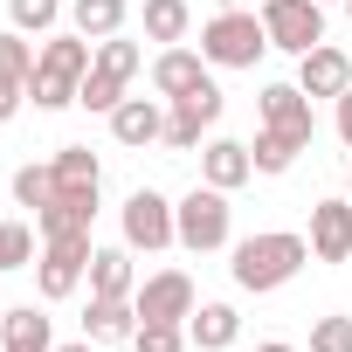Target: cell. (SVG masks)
<instances>
[{
	"label": "cell",
	"mask_w": 352,
	"mask_h": 352,
	"mask_svg": "<svg viewBox=\"0 0 352 352\" xmlns=\"http://www.w3.org/2000/svg\"><path fill=\"white\" fill-rule=\"evenodd\" d=\"M304 263H311V235L270 228V235H249V242H235V263H228V276H235V290H249V297H270V290H283V283H290Z\"/></svg>",
	"instance_id": "6da1fadb"
},
{
	"label": "cell",
	"mask_w": 352,
	"mask_h": 352,
	"mask_svg": "<svg viewBox=\"0 0 352 352\" xmlns=\"http://www.w3.org/2000/svg\"><path fill=\"white\" fill-rule=\"evenodd\" d=\"M90 63H97V42H90V35H49L42 56H35V76H28L35 111H63V104H76Z\"/></svg>",
	"instance_id": "7a4b0ae2"
},
{
	"label": "cell",
	"mask_w": 352,
	"mask_h": 352,
	"mask_svg": "<svg viewBox=\"0 0 352 352\" xmlns=\"http://www.w3.org/2000/svg\"><path fill=\"white\" fill-rule=\"evenodd\" d=\"M263 49H270V28H263V14H249V8H221V14L201 28L208 69H256Z\"/></svg>",
	"instance_id": "3957f363"
},
{
	"label": "cell",
	"mask_w": 352,
	"mask_h": 352,
	"mask_svg": "<svg viewBox=\"0 0 352 352\" xmlns=\"http://www.w3.org/2000/svg\"><path fill=\"white\" fill-rule=\"evenodd\" d=\"M145 69V49L138 42H124V35H111V42H97V63H90V76H83V90H76V104L83 111H118L124 104V90H131V76Z\"/></svg>",
	"instance_id": "277c9868"
},
{
	"label": "cell",
	"mask_w": 352,
	"mask_h": 352,
	"mask_svg": "<svg viewBox=\"0 0 352 352\" xmlns=\"http://www.w3.org/2000/svg\"><path fill=\"white\" fill-rule=\"evenodd\" d=\"M173 228H180V249H194V256H214V249H228V228H235V208H228V194L221 187H194L180 208H173Z\"/></svg>",
	"instance_id": "5b68a950"
},
{
	"label": "cell",
	"mask_w": 352,
	"mask_h": 352,
	"mask_svg": "<svg viewBox=\"0 0 352 352\" xmlns=\"http://www.w3.org/2000/svg\"><path fill=\"white\" fill-rule=\"evenodd\" d=\"M90 256H97L90 235H56V242H42V263H35V290H42V304L76 297V283L90 276Z\"/></svg>",
	"instance_id": "8992f818"
},
{
	"label": "cell",
	"mask_w": 352,
	"mask_h": 352,
	"mask_svg": "<svg viewBox=\"0 0 352 352\" xmlns=\"http://www.w3.org/2000/svg\"><path fill=\"white\" fill-rule=\"evenodd\" d=\"M118 228H124V249H145V256H159V249L180 242V228H173V201L152 194V187H138V194L118 208Z\"/></svg>",
	"instance_id": "52a82bcc"
},
{
	"label": "cell",
	"mask_w": 352,
	"mask_h": 352,
	"mask_svg": "<svg viewBox=\"0 0 352 352\" xmlns=\"http://www.w3.org/2000/svg\"><path fill=\"white\" fill-rule=\"evenodd\" d=\"M263 28H270V49L304 56L324 42V0H263Z\"/></svg>",
	"instance_id": "ba28073f"
},
{
	"label": "cell",
	"mask_w": 352,
	"mask_h": 352,
	"mask_svg": "<svg viewBox=\"0 0 352 352\" xmlns=\"http://www.w3.org/2000/svg\"><path fill=\"white\" fill-rule=\"evenodd\" d=\"M214 124H221V83L208 76V83H194L187 97H173V104H166V138H159V145L194 152L201 131H214Z\"/></svg>",
	"instance_id": "9c48e42d"
},
{
	"label": "cell",
	"mask_w": 352,
	"mask_h": 352,
	"mask_svg": "<svg viewBox=\"0 0 352 352\" xmlns=\"http://www.w3.org/2000/svg\"><path fill=\"white\" fill-rule=\"evenodd\" d=\"M256 118H263V131H283V138H290V145H304V152H311V138H318L311 97H304L297 83H270V90L256 97Z\"/></svg>",
	"instance_id": "30bf717a"
},
{
	"label": "cell",
	"mask_w": 352,
	"mask_h": 352,
	"mask_svg": "<svg viewBox=\"0 0 352 352\" xmlns=\"http://www.w3.org/2000/svg\"><path fill=\"white\" fill-rule=\"evenodd\" d=\"M131 304H138V318H166V324H187L194 318V276L187 270H159V276H145L138 290H131Z\"/></svg>",
	"instance_id": "8fae6325"
},
{
	"label": "cell",
	"mask_w": 352,
	"mask_h": 352,
	"mask_svg": "<svg viewBox=\"0 0 352 352\" xmlns=\"http://www.w3.org/2000/svg\"><path fill=\"white\" fill-rule=\"evenodd\" d=\"M297 90H304L311 104H318V97H331V104H338V97L352 90V56H345V49H331V42L304 49V56H297Z\"/></svg>",
	"instance_id": "7c38bea8"
},
{
	"label": "cell",
	"mask_w": 352,
	"mask_h": 352,
	"mask_svg": "<svg viewBox=\"0 0 352 352\" xmlns=\"http://www.w3.org/2000/svg\"><path fill=\"white\" fill-rule=\"evenodd\" d=\"M111 138L131 145V152L159 145V138H166V97H124V104L111 111Z\"/></svg>",
	"instance_id": "4fadbf2b"
},
{
	"label": "cell",
	"mask_w": 352,
	"mask_h": 352,
	"mask_svg": "<svg viewBox=\"0 0 352 352\" xmlns=\"http://www.w3.org/2000/svg\"><path fill=\"white\" fill-rule=\"evenodd\" d=\"M201 180H208V187H221V194L249 187V180H256L249 145H242V138H208V145H201Z\"/></svg>",
	"instance_id": "5bb4252c"
},
{
	"label": "cell",
	"mask_w": 352,
	"mask_h": 352,
	"mask_svg": "<svg viewBox=\"0 0 352 352\" xmlns=\"http://www.w3.org/2000/svg\"><path fill=\"white\" fill-rule=\"evenodd\" d=\"M311 256L318 263H345L352 256V201H318L311 208Z\"/></svg>",
	"instance_id": "9a60e30c"
},
{
	"label": "cell",
	"mask_w": 352,
	"mask_h": 352,
	"mask_svg": "<svg viewBox=\"0 0 352 352\" xmlns=\"http://www.w3.org/2000/svg\"><path fill=\"white\" fill-rule=\"evenodd\" d=\"M131 331H138V304L131 297H90V311H83V338L90 345H131Z\"/></svg>",
	"instance_id": "2e32d148"
},
{
	"label": "cell",
	"mask_w": 352,
	"mask_h": 352,
	"mask_svg": "<svg viewBox=\"0 0 352 352\" xmlns=\"http://www.w3.org/2000/svg\"><path fill=\"white\" fill-rule=\"evenodd\" d=\"M90 221H97V194H56L49 208H35V228H42V242H56V235H90Z\"/></svg>",
	"instance_id": "e0dca14e"
},
{
	"label": "cell",
	"mask_w": 352,
	"mask_h": 352,
	"mask_svg": "<svg viewBox=\"0 0 352 352\" xmlns=\"http://www.w3.org/2000/svg\"><path fill=\"white\" fill-rule=\"evenodd\" d=\"M194 83H208V56H194V49H159V63H152V90L173 104V97H187Z\"/></svg>",
	"instance_id": "ac0fdd59"
},
{
	"label": "cell",
	"mask_w": 352,
	"mask_h": 352,
	"mask_svg": "<svg viewBox=\"0 0 352 352\" xmlns=\"http://www.w3.org/2000/svg\"><path fill=\"white\" fill-rule=\"evenodd\" d=\"M0 352H56V331H49V318H42L35 304H21V311H0Z\"/></svg>",
	"instance_id": "d6986e66"
},
{
	"label": "cell",
	"mask_w": 352,
	"mask_h": 352,
	"mask_svg": "<svg viewBox=\"0 0 352 352\" xmlns=\"http://www.w3.org/2000/svg\"><path fill=\"white\" fill-rule=\"evenodd\" d=\"M187 338H194L201 352H228V345L242 338V318H235V304H194V318H187Z\"/></svg>",
	"instance_id": "ffe728a7"
},
{
	"label": "cell",
	"mask_w": 352,
	"mask_h": 352,
	"mask_svg": "<svg viewBox=\"0 0 352 352\" xmlns=\"http://www.w3.org/2000/svg\"><path fill=\"white\" fill-rule=\"evenodd\" d=\"M69 21H76V35L111 42V35H124V21H131V0H69Z\"/></svg>",
	"instance_id": "44dd1931"
},
{
	"label": "cell",
	"mask_w": 352,
	"mask_h": 352,
	"mask_svg": "<svg viewBox=\"0 0 352 352\" xmlns=\"http://www.w3.org/2000/svg\"><path fill=\"white\" fill-rule=\"evenodd\" d=\"M131 290H138L131 249H97L90 256V297H131Z\"/></svg>",
	"instance_id": "7402d4cb"
},
{
	"label": "cell",
	"mask_w": 352,
	"mask_h": 352,
	"mask_svg": "<svg viewBox=\"0 0 352 352\" xmlns=\"http://www.w3.org/2000/svg\"><path fill=\"white\" fill-rule=\"evenodd\" d=\"M187 28H194V8L187 0H145V42H187Z\"/></svg>",
	"instance_id": "603a6c76"
},
{
	"label": "cell",
	"mask_w": 352,
	"mask_h": 352,
	"mask_svg": "<svg viewBox=\"0 0 352 352\" xmlns=\"http://www.w3.org/2000/svg\"><path fill=\"white\" fill-rule=\"evenodd\" d=\"M56 180H63L69 194H97L104 166H97V152H90V145H63V152H56Z\"/></svg>",
	"instance_id": "cb8c5ba5"
},
{
	"label": "cell",
	"mask_w": 352,
	"mask_h": 352,
	"mask_svg": "<svg viewBox=\"0 0 352 352\" xmlns=\"http://www.w3.org/2000/svg\"><path fill=\"white\" fill-rule=\"evenodd\" d=\"M56 194H63V180H56V159H49V166H35V159H28V166L14 173V201H21V208H49Z\"/></svg>",
	"instance_id": "d4e9b609"
},
{
	"label": "cell",
	"mask_w": 352,
	"mask_h": 352,
	"mask_svg": "<svg viewBox=\"0 0 352 352\" xmlns=\"http://www.w3.org/2000/svg\"><path fill=\"white\" fill-rule=\"evenodd\" d=\"M194 338H187V324H166V318H138V331H131V352H187Z\"/></svg>",
	"instance_id": "484cf974"
},
{
	"label": "cell",
	"mask_w": 352,
	"mask_h": 352,
	"mask_svg": "<svg viewBox=\"0 0 352 352\" xmlns=\"http://www.w3.org/2000/svg\"><path fill=\"white\" fill-rule=\"evenodd\" d=\"M8 21H14L21 35H56L63 0H8Z\"/></svg>",
	"instance_id": "4316f807"
},
{
	"label": "cell",
	"mask_w": 352,
	"mask_h": 352,
	"mask_svg": "<svg viewBox=\"0 0 352 352\" xmlns=\"http://www.w3.org/2000/svg\"><path fill=\"white\" fill-rule=\"evenodd\" d=\"M35 56H42V49H35L21 28L0 35V76H8V83H28V76H35Z\"/></svg>",
	"instance_id": "83f0119b"
},
{
	"label": "cell",
	"mask_w": 352,
	"mask_h": 352,
	"mask_svg": "<svg viewBox=\"0 0 352 352\" xmlns=\"http://www.w3.org/2000/svg\"><path fill=\"white\" fill-rule=\"evenodd\" d=\"M297 152H304V145H290L283 131H256V145H249L256 173H290V166H297Z\"/></svg>",
	"instance_id": "f1b7e54d"
},
{
	"label": "cell",
	"mask_w": 352,
	"mask_h": 352,
	"mask_svg": "<svg viewBox=\"0 0 352 352\" xmlns=\"http://www.w3.org/2000/svg\"><path fill=\"white\" fill-rule=\"evenodd\" d=\"M35 235L42 228H28V221H0V270H28L35 263Z\"/></svg>",
	"instance_id": "f546056e"
},
{
	"label": "cell",
	"mask_w": 352,
	"mask_h": 352,
	"mask_svg": "<svg viewBox=\"0 0 352 352\" xmlns=\"http://www.w3.org/2000/svg\"><path fill=\"white\" fill-rule=\"evenodd\" d=\"M311 352H352V318H338V311L318 318L311 324Z\"/></svg>",
	"instance_id": "4dcf8cb0"
},
{
	"label": "cell",
	"mask_w": 352,
	"mask_h": 352,
	"mask_svg": "<svg viewBox=\"0 0 352 352\" xmlns=\"http://www.w3.org/2000/svg\"><path fill=\"white\" fill-rule=\"evenodd\" d=\"M21 97H28V83H8V76H0V124L21 111Z\"/></svg>",
	"instance_id": "1f68e13d"
},
{
	"label": "cell",
	"mask_w": 352,
	"mask_h": 352,
	"mask_svg": "<svg viewBox=\"0 0 352 352\" xmlns=\"http://www.w3.org/2000/svg\"><path fill=\"white\" fill-rule=\"evenodd\" d=\"M338 138H345V145H352V90H345V97H338Z\"/></svg>",
	"instance_id": "d6a6232c"
},
{
	"label": "cell",
	"mask_w": 352,
	"mask_h": 352,
	"mask_svg": "<svg viewBox=\"0 0 352 352\" xmlns=\"http://www.w3.org/2000/svg\"><path fill=\"white\" fill-rule=\"evenodd\" d=\"M256 352H297V345H283V338H270V345H256Z\"/></svg>",
	"instance_id": "836d02e7"
},
{
	"label": "cell",
	"mask_w": 352,
	"mask_h": 352,
	"mask_svg": "<svg viewBox=\"0 0 352 352\" xmlns=\"http://www.w3.org/2000/svg\"><path fill=\"white\" fill-rule=\"evenodd\" d=\"M56 352H97V345H90V338H76V345H56Z\"/></svg>",
	"instance_id": "e575fe53"
},
{
	"label": "cell",
	"mask_w": 352,
	"mask_h": 352,
	"mask_svg": "<svg viewBox=\"0 0 352 352\" xmlns=\"http://www.w3.org/2000/svg\"><path fill=\"white\" fill-rule=\"evenodd\" d=\"M345 201H352V166H345Z\"/></svg>",
	"instance_id": "d590c367"
},
{
	"label": "cell",
	"mask_w": 352,
	"mask_h": 352,
	"mask_svg": "<svg viewBox=\"0 0 352 352\" xmlns=\"http://www.w3.org/2000/svg\"><path fill=\"white\" fill-rule=\"evenodd\" d=\"M338 8H345V14H352V0H338Z\"/></svg>",
	"instance_id": "8d00e7d4"
},
{
	"label": "cell",
	"mask_w": 352,
	"mask_h": 352,
	"mask_svg": "<svg viewBox=\"0 0 352 352\" xmlns=\"http://www.w3.org/2000/svg\"><path fill=\"white\" fill-rule=\"evenodd\" d=\"M345 270H352V256H345Z\"/></svg>",
	"instance_id": "74e56055"
}]
</instances>
